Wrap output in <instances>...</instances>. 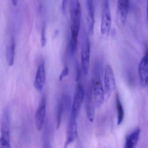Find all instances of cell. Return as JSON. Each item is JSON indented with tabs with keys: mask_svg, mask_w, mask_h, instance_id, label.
Masks as SVG:
<instances>
[{
	"mask_svg": "<svg viewBox=\"0 0 148 148\" xmlns=\"http://www.w3.org/2000/svg\"><path fill=\"white\" fill-rule=\"evenodd\" d=\"M64 108V100H63V99H62L59 102L58 108H57V115H56V122H57V128H59L60 126Z\"/></svg>",
	"mask_w": 148,
	"mask_h": 148,
	"instance_id": "cell-18",
	"label": "cell"
},
{
	"mask_svg": "<svg viewBox=\"0 0 148 148\" xmlns=\"http://www.w3.org/2000/svg\"><path fill=\"white\" fill-rule=\"evenodd\" d=\"M77 83L74 93L71 116L77 118L80 112L84 98V90L80 79L77 80Z\"/></svg>",
	"mask_w": 148,
	"mask_h": 148,
	"instance_id": "cell-6",
	"label": "cell"
},
{
	"mask_svg": "<svg viewBox=\"0 0 148 148\" xmlns=\"http://www.w3.org/2000/svg\"><path fill=\"white\" fill-rule=\"evenodd\" d=\"M15 45V40L14 37H12L6 48V59L9 67L13 66L14 62Z\"/></svg>",
	"mask_w": 148,
	"mask_h": 148,
	"instance_id": "cell-14",
	"label": "cell"
},
{
	"mask_svg": "<svg viewBox=\"0 0 148 148\" xmlns=\"http://www.w3.org/2000/svg\"><path fill=\"white\" fill-rule=\"evenodd\" d=\"M112 24V17L109 2L104 1L103 5L101 32L102 34H106L109 32Z\"/></svg>",
	"mask_w": 148,
	"mask_h": 148,
	"instance_id": "cell-7",
	"label": "cell"
},
{
	"mask_svg": "<svg viewBox=\"0 0 148 148\" xmlns=\"http://www.w3.org/2000/svg\"><path fill=\"white\" fill-rule=\"evenodd\" d=\"M103 77V88L105 100H108L114 90L116 87L115 79L113 68L110 64L105 67Z\"/></svg>",
	"mask_w": 148,
	"mask_h": 148,
	"instance_id": "cell-4",
	"label": "cell"
},
{
	"mask_svg": "<svg viewBox=\"0 0 148 148\" xmlns=\"http://www.w3.org/2000/svg\"><path fill=\"white\" fill-rule=\"evenodd\" d=\"M0 148H11L10 144H8V145H1Z\"/></svg>",
	"mask_w": 148,
	"mask_h": 148,
	"instance_id": "cell-23",
	"label": "cell"
},
{
	"mask_svg": "<svg viewBox=\"0 0 148 148\" xmlns=\"http://www.w3.org/2000/svg\"><path fill=\"white\" fill-rule=\"evenodd\" d=\"M86 110L88 118L90 121L92 122L95 116V104L91 94L87 97L86 103Z\"/></svg>",
	"mask_w": 148,
	"mask_h": 148,
	"instance_id": "cell-16",
	"label": "cell"
},
{
	"mask_svg": "<svg viewBox=\"0 0 148 148\" xmlns=\"http://www.w3.org/2000/svg\"><path fill=\"white\" fill-rule=\"evenodd\" d=\"M11 2H12V5H14V6H16L17 5V1H11Z\"/></svg>",
	"mask_w": 148,
	"mask_h": 148,
	"instance_id": "cell-24",
	"label": "cell"
},
{
	"mask_svg": "<svg viewBox=\"0 0 148 148\" xmlns=\"http://www.w3.org/2000/svg\"><path fill=\"white\" fill-rule=\"evenodd\" d=\"M147 19L148 22V1H147Z\"/></svg>",
	"mask_w": 148,
	"mask_h": 148,
	"instance_id": "cell-25",
	"label": "cell"
},
{
	"mask_svg": "<svg viewBox=\"0 0 148 148\" xmlns=\"http://www.w3.org/2000/svg\"><path fill=\"white\" fill-rule=\"evenodd\" d=\"M66 1H63L62 3V11L63 12H65V8H66Z\"/></svg>",
	"mask_w": 148,
	"mask_h": 148,
	"instance_id": "cell-22",
	"label": "cell"
},
{
	"mask_svg": "<svg viewBox=\"0 0 148 148\" xmlns=\"http://www.w3.org/2000/svg\"><path fill=\"white\" fill-rule=\"evenodd\" d=\"M47 101L45 96L41 101L35 116L36 127L38 131H40L44 126L47 112Z\"/></svg>",
	"mask_w": 148,
	"mask_h": 148,
	"instance_id": "cell-8",
	"label": "cell"
},
{
	"mask_svg": "<svg viewBox=\"0 0 148 148\" xmlns=\"http://www.w3.org/2000/svg\"><path fill=\"white\" fill-rule=\"evenodd\" d=\"M129 8V1L120 0L117 2L116 20L121 26H123L126 23Z\"/></svg>",
	"mask_w": 148,
	"mask_h": 148,
	"instance_id": "cell-9",
	"label": "cell"
},
{
	"mask_svg": "<svg viewBox=\"0 0 148 148\" xmlns=\"http://www.w3.org/2000/svg\"><path fill=\"white\" fill-rule=\"evenodd\" d=\"M138 75L140 82L143 87H148V50L141 60L138 66Z\"/></svg>",
	"mask_w": 148,
	"mask_h": 148,
	"instance_id": "cell-11",
	"label": "cell"
},
{
	"mask_svg": "<svg viewBox=\"0 0 148 148\" xmlns=\"http://www.w3.org/2000/svg\"><path fill=\"white\" fill-rule=\"evenodd\" d=\"M90 43L89 39L85 33L82 36L81 45V67L83 73H88L90 61Z\"/></svg>",
	"mask_w": 148,
	"mask_h": 148,
	"instance_id": "cell-3",
	"label": "cell"
},
{
	"mask_svg": "<svg viewBox=\"0 0 148 148\" xmlns=\"http://www.w3.org/2000/svg\"><path fill=\"white\" fill-rule=\"evenodd\" d=\"M76 118L70 116V120L68 125L66 134V140L64 148H67L72 144L77 137V128Z\"/></svg>",
	"mask_w": 148,
	"mask_h": 148,
	"instance_id": "cell-10",
	"label": "cell"
},
{
	"mask_svg": "<svg viewBox=\"0 0 148 148\" xmlns=\"http://www.w3.org/2000/svg\"><path fill=\"white\" fill-rule=\"evenodd\" d=\"M42 148H52L49 142L46 141L44 142Z\"/></svg>",
	"mask_w": 148,
	"mask_h": 148,
	"instance_id": "cell-21",
	"label": "cell"
},
{
	"mask_svg": "<svg viewBox=\"0 0 148 148\" xmlns=\"http://www.w3.org/2000/svg\"><path fill=\"white\" fill-rule=\"evenodd\" d=\"M101 70L100 64L96 63L94 66L91 93L95 106L97 108L101 107L105 100V93L101 78Z\"/></svg>",
	"mask_w": 148,
	"mask_h": 148,
	"instance_id": "cell-1",
	"label": "cell"
},
{
	"mask_svg": "<svg viewBox=\"0 0 148 148\" xmlns=\"http://www.w3.org/2000/svg\"><path fill=\"white\" fill-rule=\"evenodd\" d=\"M116 107L117 114V124L121 125L124 119V112L123 106L118 95H116Z\"/></svg>",
	"mask_w": 148,
	"mask_h": 148,
	"instance_id": "cell-17",
	"label": "cell"
},
{
	"mask_svg": "<svg viewBox=\"0 0 148 148\" xmlns=\"http://www.w3.org/2000/svg\"><path fill=\"white\" fill-rule=\"evenodd\" d=\"M69 12L71 21V36L74 38H78L82 17V8L79 1H70Z\"/></svg>",
	"mask_w": 148,
	"mask_h": 148,
	"instance_id": "cell-2",
	"label": "cell"
},
{
	"mask_svg": "<svg viewBox=\"0 0 148 148\" xmlns=\"http://www.w3.org/2000/svg\"><path fill=\"white\" fill-rule=\"evenodd\" d=\"M46 41H47V38H46V26H45V24H44L42 27L41 32V45L42 47H44L46 45Z\"/></svg>",
	"mask_w": 148,
	"mask_h": 148,
	"instance_id": "cell-19",
	"label": "cell"
},
{
	"mask_svg": "<svg viewBox=\"0 0 148 148\" xmlns=\"http://www.w3.org/2000/svg\"><path fill=\"white\" fill-rule=\"evenodd\" d=\"M69 73V69L67 66H65L59 76V79L60 81H62L64 77L66 76Z\"/></svg>",
	"mask_w": 148,
	"mask_h": 148,
	"instance_id": "cell-20",
	"label": "cell"
},
{
	"mask_svg": "<svg viewBox=\"0 0 148 148\" xmlns=\"http://www.w3.org/2000/svg\"><path fill=\"white\" fill-rule=\"evenodd\" d=\"M10 128L9 112L8 108L6 107L3 109L1 120L0 146L10 144Z\"/></svg>",
	"mask_w": 148,
	"mask_h": 148,
	"instance_id": "cell-5",
	"label": "cell"
},
{
	"mask_svg": "<svg viewBox=\"0 0 148 148\" xmlns=\"http://www.w3.org/2000/svg\"><path fill=\"white\" fill-rule=\"evenodd\" d=\"M46 81L45 63L44 62H41L38 65L34 81V86L36 89L39 91H42L45 86Z\"/></svg>",
	"mask_w": 148,
	"mask_h": 148,
	"instance_id": "cell-12",
	"label": "cell"
},
{
	"mask_svg": "<svg viewBox=\"0 0 148 148\" xmlns=\"http://www.w3.org/2000/svg\"><path fill=\"white\" fill-rule=\"evenodd\" d=\"M141 130L137 129L126 137L124 148H135L139 141Z\"/></svg>",
	"mask_w": 148,
	"mask_h": 148,
	"instance_id": "cell-15",
	"label": "cell"
},
{
	"mask_svg": "<svg viewBox=\"0 0 148 148\" xmlns=\"http://www.w3.org/2000/svg\"><path fill=\"white\" fill-rule=\"evenodd\" d=\"M86 20L89 33L92 34L95 28V7L94 1L92 0L86 1Z\"/></svg>",
	"mask_w": 148,
	"mask_h": 148,
	"instance_id": "cell-13",
	"label": "cell"
}]
</instances>
